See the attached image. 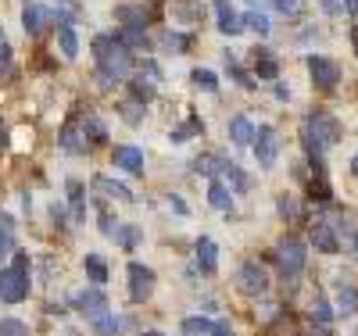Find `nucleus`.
Wrapping results in <instances>:
<instances>
[{"label":"nucleus","instance_id":"f257e3e1","mask_svg":"<svg viewBox=\"0 0 358 336\" xmlns=\"http://www.w3.org/2000/svg\"><path fill=\"white\" fill-rule=\"evenodd\" d=\"M94 57H97V79H101V86L122 82L129 75V68H133L129 47L118 36H97L94 40Z\"/></svg>","mask_w":358,"mask_h":336},{"label":"nucleus","instance_id":"f03ea898","mask_svg":"<svg viewBox=\"0 0 358 336\" xmlns=\"http://www.w3.org/2000/svg\"><path fill=\"white\" fill-rule=\"evenodd\" d=\"M29 297V258L25 251H15L11 268H0V300L18 304Z\"/></svg>","mask_w":358,"mask_h":336},{"label":"nucleus","instance_id":"7ed1b4c3","mask_svg":"<svg viewBox=\"0 0 358 336\" xmlns=\"http://www.w3.org/2000/svg\"><path fill=\"white\" fill-rule=\"evenodd\" d=\"M276 261H280V272H283L287 279L301 276V272H305V261H308L305 243L297 240V236H283V240L276 243Z\"/></svg>","mask_w":358,"mask_h":336},{"label":"nucleus","instance_id":"20e7f679","mask_svg":"<svg viewBox=\"0 0 358 336\" xmlns=\"http://www.w3.org/2000/svg\"><path fill=\"white\" fill-rule=\"evenodd\" d=\"M236 290H241L244 297H262L268 290V276H265V268L258 261H244L241 272H236Z\"/></svg>","mask_w":358,"mask_h":336},{"label":"nucleus","instance_id":"39448f33","mask_svg":"<svg viewBox=\"0 0 358 336\" xmlns=\"http://www.w3.org/2000/svg\"><path fill=\"white\" fill-rule=\"evenodd\" d=\"M155 290V272L140 265V261H129V300L133 304H143Z\"/></svg>","mask_w":358,"mask_h":336},{"label":"nucleus","instance_id":"423d86ee","mask_svg":"<svg viewBox=\"0 0 358 336\" xmlns=\"http://www.w3.org/2000/svg\"><path fill=\"white\" fill-rule=\"evenodd\" d=\"M255 158H258V165L262 168H268L276 161V154H280V136H276V129L273 126H258V133H255Z\"/></svg>","mask_w":358,"mask_h":336},{"label":"nucleus","instance_id":"0eeeda50","mask_svg":"<svg viewBox=\"0 0 358 336\" xmlns=\"http://www.w3.org/2000/svg\"><path fill=\"white\" fill-rule=\"evenodd\" d=\"M308 72H312V82L319 86V89H334L337 86V79H341V68L334 65V61H326V57H308Z\"/></svg>","mask_w":358,"mask_h":336},{"label":"nucleus","instance_id":"6e6552de","mask_svg":"<svg viewBox=\"0 0 358 336\" xmlns=\"http://www.w3.org/2000/svg\"><path fill=\"white\" fill-rule=\"evenodd\" d=\"M76 308H79L90 322H94L97 315H104V312H108V297H104V290H101V286H90V290H83V293L76 297Z\"/></svg>","mask_w":358,"mask_h":336},{"label":"nucleus","instance_id":"1a4fd4ad","mask_svg":"<svg viewBox=\"0 0 358 336\" xmlns=\"http://www.w3.org/2000/svg\"><path fill=\"white\" fill-rule=\"evenodd\" d=\"M312 247L322 251V254H337L341 251V240L330 229V222H312Z\"/></svg>","mask_w":358,"mask_h":336},{"label":"nucleus","instance_id":"9d476101","mask_svg":"<svg viewBox=\"0 0 358 336\" xmlns=\"http://www.w3.org/2000/svg\"><path fill=\"white\" fill-rule=\"evenodd\" d=\"M111 161L122 168V172H129V175H143V154H140V147H115Z\"/></svg>","mask_w":358,"mask_h":336},{"label":"nucleus","instance_id":"9b49d317","mask_svg":"<svg viewBox=\"0 0 358 336\" xmlns=\"http://www.w3.org/2000/svg\"><path fill=\"white\" fill-rule=\"evenodd\" d=\"M47 22H50V11L47 8H36V4H25L22 8V25H25L29 36H40L43 29H47Z\"/></svg>","mask_w":358,"mask_h":336},{"label":"nucleus","instance_id":"f8f14e48","mask_svg":"<svg viewBox=\"0 0 358 336\" xmlns=\"http://www.w3.org/2000/svg\"><path fill=\"white\" fill-rule=\"evenodd\" d=\"M219 33L222 36H241L244 33V18L236 15L226 0H219Z\"/></svg>","mask_w":358,"mask_h":336},{"label":"nucleus","instance_id":"ddd939ff","mask_svg":"<svg viewBox=\"0 0 358 336\" xmlns=\"http://www.w3.org/2000/svg\"><path fill=\"white\" fill-rule=\"evenodd\" d=\"M255 75L265 79V82H273V79L280 75V61L268 54L265 47H255Z\"/></svg>","mask_w":358,"mask_h":336},{"label":"nucleus","instance_id":"4468645a","mask_svg":"<svg viewBox=\"0 0 358 336\" xmlns=\"http://www.w3.org/2000/svg\"><path fill=\"white\" fill-rule=\"evenodd\" d=\"M334 293H337V312H341V315H355V312H358V290H355L344 276L337 279V290H334Z\"/></svg>","mask_w":358,"mask_h":336},{"label":"nucleus","instance_id":"2eb2a0df","mask_svg":"<svg viewBox=\"0 0 358 336\" xmlns=\"http://www.w3.org/2000/svg\"><path fill=\"white\" fill-rule=\"evenodd\" d=\"M197 265H201V272H208V276H212V272L219 268V247L208 236H201L197 240Z\"/></svg>","mask_w":358,"mask_h":336},{"label":"nucleus","instance_id":"dca6fc26","mask_svg":"<svg viewBox=\"0 0 358 336\" xmlns=\"http://www.w3.org/2000/svg\"><path fill=\"white\" fill-rule=\"evenodd\" d=\"M62 150H69V154H83V150H90V140L83 136V129L76 126V122H69V126L62 129Z\"/></svg>","mask_w":358,"mask_h":336},{"label":"nucleus","instance_id":"f3484780","mask_svg":"<svg viewBox=\"0 0 358 336\" xmlns=\"http://www.w3.org/2000/svg\"><path fill=\"white\" fill-rule=\"evenodd\" d=\"M255 126L244 118V115H236V118H229V140L236 143V147H248V143H255Z\"/></svg>","mask_w":358,"mask_h":336},{"label":"nucleus","instance_id":"a211bd4d","mask_svg":"<svg viewBox=\"0 0 358 336\" xmlns=\"http://www.w3.org/2000/svg\"><path fill=\"white\" fill-rule=\"evenodd\" d=\"M65 190H69V204H72V222H86V193H83V182H79V179H69Z\"/></svg>","mask_w":358,"mask_h":336},{"label":"nucleus","instance_id":"6ab92c4d","mask_svg":"<svg viewBox=\"0 0 358 336\" xmlns=\"http://www.w3.org/2000/svg\"><path fill=\"white\" fill-rule=\"evenodd\" d=\"M208 204L215 211H233V197H229V187L222 179H212V187H208Z\"/></svg>","mask_w":358,"mask_h":336},{"label":"nucleus","instance_id":"aec40b11","mask_svg":"<svg viewBox=\"0 0 358 336\" xmlns=\"http://www.w3.org/2000/svg\"><path fill=\"white\" fill-rule=\"evenodd\" d=\"M57 47H62V57H65V61H76V54H79V36H76L72 25H57Z\"/></svg>","mask_w":358,"mask_h":336},{"label":"nucleus","instance_id":"412c9836","mask_svg":"<svg viewBox=\"0 0 358 336\" xmlns=\"http://www.w3.org/2000/svg\"><path fill=\"white\" fill-rule=\"evenodd\" d=\"M79 129H83V136H90V147L108 140V126H104V122H101L97 115H86V118L79 122Z\"/></svg>","mask_w":358,"mask_h":336},{"label":"nucleus","instance_id":"4be33fe9","mask_svg":"<svg viewBox=\"0 0 358 336\" xmlns=\"http://www.w3.org/2000/svg\"><path fill=\"white\" fill-rule=\"evenodd\" d=\"M219 175H222V182H229V187L236 190V193H244L248 187H251V179L241 172V168H236L233 161H222V168H219Z\"/></svg>","mask_w":358,"mask_h":336},{"label":"nucleus","instance_id":"5701e85b","mask_svg":"<svg viewBox=\"0 0 358 336\" xmlns=\"http://www.w3.org/2000/svg\"><path fill=\"white\" fill-rule=\"evenodd\" d=\"M115 36L122 40L129 50H143V47H147V33H143V25H122Z\"/></svg>","mask_w":358,"mask_h":336},{"label":"nucleus","instance_id":"b1692460","mask_svg":"<svg viewBox=\"0 0 358 336\" xmlns=\"http://www.w3.org/2000/svg\"><path fill=\"white\" fill-rule=\"evenodd\" d=\"M115 18L122 22V25H147V11L136 8V4H118L115 8Z\"/></svg>","mask_w":358,"mask_h":336},{"label":"nucleus","instance_id":"393cba45","mask_svg":"<svg viewBox=\"0 0 358 336\" xmlns=\"http://www.w3.org/2000/svg\"><path fill=\"white\" fill-rule=\"evenodd\" d=\"M86 276L94 279V286H104L108 283V265L101 254H86Z\"/></svg>","mask_w":358,"mask_h":336},{"label":"nucleus","instance_id":"a878e982","mask_svg":"<svg viewBox=\"0 0 358 336\" xmlns=\"http://www.w3.org/2000/svg\"><path fill=\"white\" fill-rule=\"evenodd\" d=\"M129 94H133V101H140V104H151V101H155V82L129 79Z\"/></svg>","mask_w":358,"mask_h":336},{"label":"nucleus","instance_id":"bb28decb","mask_svg":"<svg viewBox=\"0 0 358 336\" xmlns=\"http://www.w3.org/2000/svg\"><path fill=\"white\" fill-rule=\"evenodd\" d=\"M212 329H215V322H208V319H201V315L183 319V336H208Z\"/></svg>","mask_w":358,"mask_h":336},{"label":"nucleus","instance_id":"cd10ccee","mask_svg":"<svg viewBox=\"0 0 358 336\" xmlns=\"http://www.w3.org/2000/svg\"><path fill=\"white\" fill-rule=\"evenodd\" d=\"M94 187L104 190L108 197H118V200H133V193L122 187V182H111V179H94Z\"/></svg>","mask_w":358,"mask_h":336},{"label":"nucleus","instance_id":"c85d7f7f","mask_svg":"<svg viewBox=\"0 0 358 336\" xmlns=\"http://www.w3.org/2000/svg\"><path fill=\"white\" fill-rule=\"evenodd\" d=\"M190 133H204V122H201V118H190L187 126L172 129V136H169V140H172V143H187V140H190Z\"/></svg>","mask_w":358,"mask_h":336},{"label":"nucleus","instance_id":"c756f323","mask_svg":"<svg viewBox=\"0 0 358 336\" xmlns=\"http://www.w3.org/2000/svg\"><path fill=\"white\" fill-rule=\"evenodd\" d=\"M241 18H244L248 29H255L258 36H268V15H265V11H248V15H241Z\"/></svg>","mask_w":358,"mask_h":336},{"label":"nucleus","instance_id":"7c9ffc66","mask_svg":"<svg viewBox=\"0 0 358 336\" xmlns=\"http://www.w3.org/2000/svg\"><path fill=\"white\" fill-rule=\"evenodd\" d=\"M190 79H194V86L208 89V94H215V89H219V79H215V72H208V68H194V72H190Z\"/></svg>","mask_w":358,"mask_h":336},{"label":"nucleus","instance_id":"2f4dec72","mask_svg":"<svg viewBox=\"0 0 358 336\" xmlns=\"http://www.w3.org/2000/svg\"><path fill=\"white\" fill-rule=\"evenodd\" d=\"M187 43H190V40H187L183 33H172V29H165V33H162V47H165L169 54H183Z\"/></svg>","mask_w":358,"mask_h":336},{"label":"nucleus","instance_id":"473e14b6","mask_svg":"<svg viewBox=\"0 0 358 336\" xmlns=\"http://www.w3.org/2000/svg\"><path fill=\"white\" fill-rule=\"evenodd\" d=\"M94 329H97V336H115L118 333V319L111 312H104V315L94 319Z\"/></svg>","mask_w":358,"mask_h":336},{"label":"nucleus","instance_id":"72a5a7b5","mask_svg":"<svg viewBox=\"0 0 358 336\" xmlns=\"http://www.w3.org/2000/svg\"><path fill=\"white\" fill-rule=\"evenodd\" d=\"M312 319H315L319 326H330V322H334V312H330V304H326L322 297H315V304H312Z\"/></svg>","mask_w":358,"mask_h":336},{"label":"nucleus","instance_id":"f704fd0d","mask_svg":"<svg viewBox=\"0 0 358 336\" xmlns=\"http://www.w3.org/2000/svg\"><path fill=\"white\" fill-rule=\"evenodd\" d=\"M122 118L129 122V126H140V122H143V104L140 101H126L122 104Z\"/></svg>","mask_w":358,"mask_h":336},{"label":"nucleus","instance_id":"c9c22d12","mask_svg":"<svg viewBox=\"0 0 358 336\" xmlns=\"http://www.w3.org/2000/svg\"><path fill=\"white\" fill-rule=\"evenodd\" d=\"M0 336H29V329L18 319H0Z\"/></svg>","mask_w":358,"mask_h":336},{"label":"nucleus","instance_id":"e433bc0d","mask_svg":"<svg viewBox=\"0 0 358 336\" xmlns=\"http://www.w3.org/2000/svg\"><path fill=\"white\" fill-rule=\"evenodd\" d=\"M194 168H197L201 175H215V172L222 168V161H219V158H212V154H208V158H197V161H194Z\"/></svg>","mask_w":358,"mask_h":336},{"label":"nucleus","instance_id":"4c0bfd02","mask_svg":"<svg viewBox=\"0 0 358 336\" xmlns=\"http://www.w3.org/2000/svg\"><path fill=\"white\" fill-rule=\"evenodd\" d=\"M115 240H118V243H122V247H126V251H133V247H136V229H133V226H118V233H115Z\"/></svg>","mask_w":358,"mask_h":336},{"label":"nucleus","instance_id":"58836bf2","mask_svg":"<svg viewBox=\"0 0 358 336\" xmlns=\"http://www.w3.org/2000/svg\"><path fill=\"white\" fill-rule=\"evenodd\" d=\"M176 11H183L187 18H201V15H204V8L190 4V0H176Z\"/></svg>","mask_w":358,"mask_h":336},{"label":"nucleus","instance_id":"ea45409f","mask_svg":"<svg viewBox=\"0 0 358 336\" xmlns=\"http://www.w3.org/2000/svg\"><path fill=\"white\" fill-rule=\"evenodd\" d=\"M4 254H15V236H11V229H0V258Z\"/></svg>","mask_w":358,"mask_h":336},{"label":"nucleus","instance_id":"a19ab883","mask_svg":"<svg viewBox=\"0 0 358 336\" xmlns=\"http://www.w3.org/2000/svg\"><path fill=\"white\" fill-rule=\"evenodd\" d=\"M276 207H280V215H283V219H294V215H297L294 197H280V204H276Z\"/></svg>","mask_w":358,"mask_h":336},{"label":"nucleus","instance_id":"79ce46f5","mask_svg":"<svg viewBox=\"0 0 358 336\" xmlns=\"http://www.w3.org/2000/svg\"><path fill=\"white\" fill-rule=\"evenodd\" d=\"M50 219H54V226H69V215H65V207L57 204V200L50 204Z\"/></svg>","mask_w":358,"mask_h":336},{"label":"nucleus","instance_id":"37998d69","mask_svg":"<svg viewBox=\"0 0 358 336\" xmlns=\"http://www.w3.org/2000/svg\"><path fill=\"white\" fill-rule=\"evenodd\" d=\"M143 72L151 75V82H158V79H162V68L155 65V61H143Z\"/></svg>","mask_w":358,"mask_h":336},{"label":"nucleus","instance_id":"c03bdc74","mask_svg":"<svg viewBox=\"0 0 358 336\" xmlns=\"http://www.w3.org/2000/svg\"><path fill=\"white\" fill-rule=\"evenodd\" d=\"M0 65H11V47L4 36H0Z\"/></svg>","mask_w":358,"mask_h":336},{"label":"nucleus","instance_id":"a18cd8bd","mask_svg":"<svg viewBox=\"0 0 358 336\" xmlns=\"http://www.w3.org/2000/svg\"><path fill=\"white\" fill-rule=\"evenodd\" d=\"M322 8L330 15H337V11H344V0H322Z\"/></svg>","mask_w":358,"mask_h":336},{"label":"nucleus","instance_id":"49530a36","mask_svg":"<svg viewBox=\"0 0 358 336\" xmlns=\"http://www.w3.org/2000/svg\"><path fill=\"white\" fill-rule=\"evenodd\" d=\"M212 336H233V329H229V322H215V329H212Z\"/></svg>","mask_w":358,"mask_h":336},{"label":"nucleus","instance_id":"de8ad7c7","mask_svg":"<svg viewBox=\"0 0 358 336\" xmlns=\"http://www.w3.org/2000/svg\"><path fill=\"white\" fill-rule=\"evenodd\" d=\"M280 11H297V0H273Z\"/></svg>","mask_w":358,"mask_h":336},{"label":"nucleus","instance_id":"09e8293b","mask_svg":"<svg viewBox=\"0 0 358 336\" xmlns=\"http://www.w3.org/2000/svg\"><path fill=\"white\" fill-rule=\"evenodd\" d=\"M169 200H172V207L179 211V215H187V204H183V200H179V197H169Z\"/></svg>","mask_w":358,"mask_h":336},{"label":"nucleus","instance_id":"8fccbe9b","mask_svg":"<svg viewBox=\"0 0 358 336\" xmlns=\"http://www.w3.org/2000/svg\"><path fill=\"white\" fill-rule=\"evenodd\" d=\"M344 11L348 15H358V0H344Z\"/></svg>","mask_w":358,"mask_h":336},{"label":"nucleus","instance_id":"3c124183","mask_svg":"<svg viewBox=\"0 0 358 336\" xmlns=\"http://www.w3.org/2000/svg\"><path fill=\"white\" fill-rule=\"evenodd\" d=\"M15 222H11V215H4V211H0V229H11Z\"/></svg>","mask_w":358,"mask_h":336},{"label":"nucleus","instance_id":"603ef678","mask_svg":"<svg viewBox=\"0 0 358 336\" xmlns=\"http://www.w3.org/2000/svg\"><path fill=\"white\" fill-rule=\"evenodd\" d=\"M351 43H355V50H358V25L351 29Z\"/></svg>","mask_w":358,"mask_h":336},{"label":"nucleus","instance_id":"864d4df0","mask_svg":"<svg viewBox=\"0 0 358 336\" xmlns=\"http://www.w3.org/2000/svg\"><path fill=\"white\" fill-rule=\"evenodd\" d=\"M351 172H355V175H358V154H355V158H351Z\"/></svg>","mask_w":358,"mask_h":336},{"label":"nucleus","instance_id":"5fc2aeb1","mask_svg":"<svg viewBox=\"0 0 358 336\" xmlns=\"http://www.w3.org/2000/svg\"><path fill=\"white\" fill-rule=\"evenodd\" d=\"M0 143H4V118H0Z\"/></svg>","mask_w":358,"mask_h":336},{"label":"nucleus","instance_id":"6e6d98bb","mask_svg":"<svg viewBox=\"0 0 358 336\" xmlns=\"http://www.w3.org/2000/svg\"><path fill=\"white\" fill-rule=\"evenodd\" d=\"M143 336H165V333H158V329H151V333H143Z\"/></svg>","mask_w":358,"mask_h":336},{"label":"nucleus","instance_id":"4d7b16f0","mask_svg":"<svg viewBox=\"0 0 358 336\" xmlns=\"http://www.w3.org/2000/svg\"><path fill=\"white\" fill-rule=\"evenodd\" d=\"M355 247H358V236H355Z\"/></svg>","mask_w":358,"mask_h":336}]
</instances>
